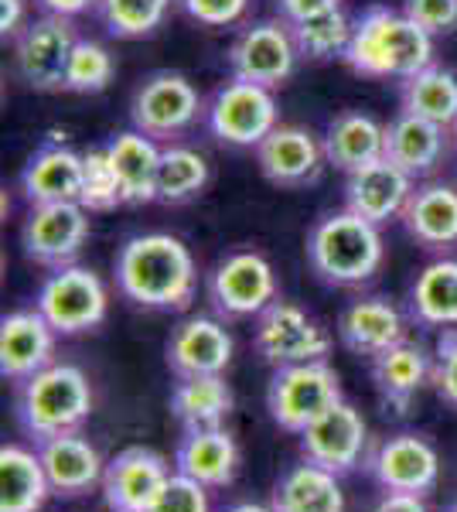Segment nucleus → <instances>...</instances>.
Returning <instances> with one entry per match:
<instances>
[{"mask_svg":"<svg viewBox=\"0 0 457 512\" xmlns=\"http://www.w3.org/2000/svg\"><path fill=\"white\" fill-rule=\"evenodd\" d=\"M89 239V209L79 202L31 205L21 226V250L31 263L48 270L72 267Z\"/></svg>","mask_w":457,"mask_h":512,"instance_id":"f8f14e48","label":"nucleus"},{"mask_svg":"<svg viewBox=\"0 0 457 512\" xmlns=\"http://www.w3.org/2000/svg\"><path fill=\"white\" fill-rule=\"evenodd\" d=\"M151 512H212L209 506V489L195 478L171 472L168 485L161 489V495L154 499Z\"/></svg>","mask_w":457,"mask_h":512,"instance_id":"ea45409f","label":"nucleus"},{"mask_svg":"<svg viewBox=\"0 0 457 512\" xmlns=\"http://www.w3.org/2000/svg\"><path fill=\"white\" fill-rule=\"evenodd\" d=\"M376 512H427L420 495H400V492H386L379 499Z\"/></svg>","mask_w":457,"mask_h":512,"instance_id":"de8ad7c7","label":"nucleus"},{"mask_svg":"<svg viewBox=\"0 0 457 512\" xmlns=\"http://www.w3.org/2000/svg\"><path fill=\"white\" fill-rule=\"evenodd\" d=\"M342 396V376L328 359L277 366L267 386L270 420L287 434H304Z\"/></svg>","mask_w":457,"mask_h":512,"instance_id":"39448f33","label":"nucleus"},{"mask_svg":"<svg viewBox=\"0 0 457 512\" xmlns=\"http://www.w3.org/2000/svg\"><path fill=\"white\" fill-rule=\"evenodd\" d=\"M181 7L202 28H229L246 14L249 0H181Z\"/></svg>","mask_w":457,"mask_h":512,"instance_id":"79ce46f5","label":"nucleus"},{"mask_svg":"<svg viewBox=\"0 0 457 512\" xmlns=\"http://www.w3.org/2000/svg\"><path fill=\"white\" fill-rule=\"evenodd\" d=\"M35 4L41 7L45 14H55V18H79V14L93 11V7H99V0H35Z\"/></svg>","mask_w":457,"mask_h":512,"instance_id":"49530a36","label":"nucleus"},{"mask_svg":"<svg viewBox=\"0 0 457 512\" xmlns=\"http://www.w3.org/2000/svg\"><path fill=\"white\" fill-rule=\"evenodd\" d=\"M116 291L147 311H185L195 301V256L171 233H140L113 260Z\"/></svg>","mask_w":457,"mask_h":512,"instance_id":"f257e3e1","label":"nucleus"},{"mask_svg":"<svg viewBox=\"0 0 457 512\" xmlns=\"http://www.w3.org/2000/svg\"><path fill=\"white\" fill-rule=\"evenodd\" d=\"M106 151H110L116 178H120L123 205L157 202V171H161L164 147L140 130H123L106 144Z\"/></svg>","mask_w":457,"mask_h":512,"instance_id":"cd10ccee","label":"nucleus"},{"mask_svg":"<svg viewBox=\"0 0 457 512\" xmlns=\"http://www.w3.org/2000/svg\"><path fill=\"white\" fill-rule=\"evenodd\" d=\"M454 140H457V123H454Z\"/></svg>","mask_w":457,"mask_h":512,"instance_id":"3c124183","label":"nucleus"},{"mask_svg":"<svg viewBox=\"0 0 457 512\" xmlns=\"http://www.w3.org/2000/svg\"><path fill=\"white\" fill-rule=\"evenodd\" d=\"M79 205L89 212H110L123 205V188L116 178V168L106 147H89L82 151V195Z\"/></svg>","mask_w":457,"mask_h":512,"instance_id":"58836bf2","label":"nucleus"},{"mask_svg":"<svg viewBox=\"0 0 457 512\" xmlns=\"http://www.w3.org/2000/svg\"><path fill=\"white\" fill-rule=\"evenodd\" d=\"M76 28L72 21L45 14L28 21V28L14 38V65L18 76L38 93H58L65 89V69H69L72 48H76Z\"/></svg>","mask_w":457,"mask_h":512,"instance_id":"2eb2a0df","label":"nucleus"},{"mask_svg":"<svg viewBox=\"0 0 457 512\" xmlns=\"http://www.w3.org/2000/svg\"><path fill=\"white\" fill-rule=\"evenodd\" d=\"M403 11L430 35H447L457 28V0H406Z\"/></svg>","mask_w":457,"mask_h":512,"instance_id":"37998d69","label":"nucleus"},{"mask_svg":"<svg viewBox=\"0 0 457 512\" xmlns=\"http://www.w3.org/2000/svg\"><path fill=\"white\" fill-rule=\"evenodd\" d=\"M28 28V21H24V0H0V35L7 38H18L21 31Z\"/></svg>","mask_w":457,"mask_h":512,"instance_id":"a18cd8bd","label":"nucleus"},{"mask_svg":"<svg viewBox=\"0 0 457 512\" xmlns=\"http://www.w3.org/2000/svg\"><path fill=\"white\" fill-rule=\"evenodd\" d=\"M277 11L287 24H297L328 11H342V0H277Z\"/></svg>","mask_w":457,"mask_h":512,"instance_id":"c03bdc74","label":"nucleus"},{"mask_svg":"<svg viewBox=\"0 0 457 512\" xmlns=\"http://www.w3.org/2000/svg\"><path fill=\"white\" fill-rule=\"evenodd\" d=\"M400 222L423 250H451L457 246V188L444 181L417 185Z\"/></svg>","mask_w":457,"mask_h":512,"instance_id":"a878e982","label":"nucleus"},{"mask_svg":"<svg viewBox=\"0 0 457 512\" xmlns=\"http://www.w3.org/2000/svg\"><path fill=\"white\" fill-rule=\"evenodd\" d=\"M345 65L365 79H410L413 72L434 65V35L423 31L406 11L369 7L352 24Z\"/></svg>","mask_w":457,"mask_h":512,"instance_id":"f03ea898","label":"nucleus"},{"mask_svg":"<svg viewBox=\"0 0 457 512\" xmlns=\"http://www.w3.org/2000/svg\"><path fill=\"white\" fill-rule=\"evenodd\" d=\"M209 158L188 144H168L161 151V171H157V202L185 205L198 198L209 185Z\"/></svg>","mask_w":457,"mask_h":512,"instance_id":"f704fd0d","label":"nucleus"},{"mask_svg":"<svg viewBox=\"0 0 457 512\" xmlns=\"http://www.w3.org/2000/svg\"><path fill=\"white\" fill-rule=\"evenodd\" d=\"M202 113L205 106L198 89L191 86L188 76L171 69L151 72L134 89V99H130V123H134V130L154 140L181 137L185 130L195 127Z\"/></svg>","mask_w":457,"mask_h":512,"instance_id":"6e6552de","label":"nucleus"},{"mask_svg":"<svg viewBox=\"0 0 457 512\" xmlns=\"http://www.w3.org/2000/svg\"><path fill=\"white\" fill-rule=\"evenodd\" d=\"M205 123L212 137L229 147H260L270 137V130L280 127V110L273 89L256 82L232 79L219 86L205 106Z\"/></svg>","mask_w":457,"mask_h":512,"instance_id":"0eeeda50","label":"nucleus"},{"mask_svg":"<svg viewBox=\"0 0 457 512\" xmlns=\"http://www.w3.org/2000/svg\"><path fill=\"white\" fill-rule=\"evenodd\" d=\"M362 468L382 492L420 495V499H427L437 489V478H440V458L434 444L423 434H410V431L389 434L386 441L369 448Z\"/></svg>","mask_w":457,"mask_h":512,"instance_id":"9b49d317","label":"nucleus"},{"mask_svg":"<svg viewBox=\"0 0 457 512\" xmlns=\"http://www.w3.org/2000/svg\"><path fill=\"white\" fill-rule=\"evenodd\" d=\"M52 495L38 451L21 444L0 448V512H41Z\"/></svg>","mask_w":457,"mask_h":512,"instance_id":"2f4dec72","label":"nucleus"},{"mask_svg":"<svg viewBox=\"0 0 457 512\" xmlns=\"http://www.w3.org/2000/svg\"><path fill=\"white\" fill-rule=\"evenodd\" d=\"M430 386H434L440 403L457 410V328H440Z\"/></svg>","mask_w":457,"mask_h":512,"instance_id":"a19ab883","label":"nucleus"},{"mask_svg":"<svg viewBox=\"0 0 457 512\" xmlns=\"http://www.w3.org/2000/svg\"><path fill=\"white\" fill-rule=\"evenodd\" d=\"M205 291L219 318H253L277 301V277L263 253L236 250L209 270Z\"/></svg>","mask_w":457,"mask_h":512,"instance_id":"1a4fd4ad","label":"nucleus"},{"mask_svg":"<svg viewBox=\"0 0 457 512\" xmlns=\"http://www.w3.org/2000/svg\"><path fill=\"white\" fill-rule=\"evenodd\" d=\"M168 369L178 379L191 376H222L232 362V335L219 315H191L171 328L164 345Z\"/></svg>","mask_w":457,"mask_h":512,"instance_id":"f3484780","label":"nucleus"},{"mask_svg":"<svg viewBox=\"0 0 457 512\" xmlns=\"http://www.w3.org/2000/svg\"><path fill=\"white\" fill-rule=\"evenodd\" d=\"M321 144H324L328 164H335L338 171L352 175V171L365 168V164L386 158V127H382L376 117H369V113L348 110V113H338V117L328 123Z\"/></svg>","mask_w":457,"mask_h":512,"instance_id":"bb28decb","label":"nucleus"},{"mask_svg":"<svg viewBox=\"0 0 457 512\" xmlns=\"http://www.w3.org/2000/svg\"><path fill=\"white\" fill-rule=\"evenodd\" d=\"M297 52L290 24L280 21H256L236 35L229 45V72L232 79L256 82V86L277 89L294 76L297 69Z\"/></svg>","mask_w":457,"mask_h":512,"instance_id":"ddd939ff","label":"nucleus"},{"mask_svg":"<svg viewBox=\"0 0 457 512\" xmlns=\"http://www.w3.org/2000/svg\"><path fill=\"white\" fill-rule=\"evenodd\" d=\"M171 478V465L154 448H123L106 461L103 472V499L110 512H151L154 499Z\"/></svg>","mask_w":457,"mask_h":512,"instance_id":"dca6fc26","label":"nucleus"},{"mask_svg":"<svg viewBox=\"0 0 457 512\" xmlns=\"http://www.w3.org/2000/svg\"><path fill=\"white\" fill-rule=\"evenodd\" d=\"M35 308L58 335L72 338L96 332L103 325L106 311H110V294L96 270L72 263V267L52 270L45 277V284L38 287Z\"/></svg>","mask_w":457,"mask_h":512,"instance_id":"423d86ee","label":"nucleus"},{"mask_svg":"<svg viewBox=\"0 0 457 512\" xmlns=\"http://www.w3.org/2000/svg\"><path fill=\"white\" fill-rule=\"evenodd\" d=\"M440 512H457V499H451V502H447V506L440 509Z\"/></svg>","mask_w":457,"mask_h":512,"instance_id":"8fccbe9b","label":"nucleus"},{"mask_svg":"<svg viewBox=\"0 0 457 512\" xmlns=\"http://www.w3.org/2000/svg\"><path fill=\"white\" fill-rule=\"evenodd\" d=\"M239 444L226 427L185 431L174 448V472L195 478L205 489H226L239 475Z\"/></svg>","mask_w":457,"mask_h":512,"instance_id":"b1692460","label":"nucleus"},{"mask_svg":"<svg viewBox=\"0 0 457 512\" xmlns=\"http://www.w3.org/2000/svg\"><path fill=\"white\" fill-rule=\"evenodd\" d=\"M400 106L403 113H413L420 120H430L444 130H454L457 123V76L451 69L427 65L400 82Z\"/></svg>","mask_w":457,"mask_h":512,"instance_id":"72a5a7b5","label":"nucleus"},{"mask_svg":"<svg viewBox=\"0 0 457 512\" xmlns=\"http://www.w3.org/2000/svg\"><path fill=\"white\" fill-rule=\"evenodd\" d=\"M335 332H338V342H342L348 352L372 362L376 355L403 342L406 318L400 315V308H396L393 301H386V297H359V301L342 308Z\"/></svg>","mask_w":457,"mask_h":512,"instance_id":"412c9836","label":"nucleus"},{"mask_svg":"<svg viewBox=\"0 0 457 512\" xmlns=\"http://www.w3.org/2000/svg\"><path fill=\"white\" fill-rule=\"evenodd\" d=\"M410 195H413V178L389 158L365 164V168L352 171L345 178V209L376 222V226L389 219H400Z\"/></svg>","mask_w":457,"mask_h":512,"instance_id":"aec40b11","label":"nucleus"},{"mask_svg":"<svg viewBox=\"0 0 457 512\" xmlns=\"http://www.w3.org/2000/svg\"><path fill=\"white\" fill-rule=\"evenodd\" d=\"M372 383L379 390V400L393 410L396 417L410 414V403L423 386L430 383V373H434V359L427 355V349L417 342H403L386 349L382 355L369 362Z\"/></svg>","mask_w":457,"mask_h":512,"instance_id":"393cba45","label":"nucleus"},{"mask_svg":"<svg viewBox=\"0 0 457 512\" xmlns=\"http://www.w3.org/2000/svg\"><path fill=\"white\" fill-rule=\"evenodd\" d=\"M21 192L28 205L79 202L82 195V154L72 151L65 140H52L38 147L21 171Z\"/></svg>","mask_w":457,"mask_h":512,"instance_id":"4be33fe9","label":"nucleus"},{"mask_svg":"<svg viewBox=\"0 0 457 512\" xmlns=\"http://www.w3.org/2000/svg\"><path fill=\"white\" fill-rule=\"evenodd\" d=\"M168 407L181 431H209V427H226V417L236 410V393L226 383V373L191 376L174 383Z\"/></svg>","mask_w":457,"mask_h":512,"instance_id":"c756f323","label":"nucleus"},{"mask_svg":"<svg viewBox=\"0 0 457 512\" xmlns=\"http://www.w3.org/2000/svg\"><path fill=\"white\" fill-rule=\"evenodd\" d=\"M270 506L273 512H345V492L338 475L301 461L273 482Z\"/></svg>","mask_w":457,"mask_h":512,"instance_id":"7c9ffc66","label":"nucleus"},{"mask_svg":"<svg viewBox=\"0 0 457 512\" xmlns=\"http://www.w3.org/2000/svg\"><path fill=\"white\" fill-rule=\"evenodd\" d=\"M447 154V130L437 127L430 120H420L413 113H400L393 123L386 127V158L410 175L430 178L440 168Z\"/></svg>","mask_w":457,"mask_h":512,"instance_id":"c85d7f7f","label":"nucleus"},{"mask_svg":"<svg viewBox=\"0 0 457 512\" xmlns=\"http://www.w3.org/2000/svg\"><path fill=\"white\" fill-rule=\"evenodd\" d=\"M352 24L345 18V11H328L318 18H307L290 24V35L301 52V59L311 62H328V59H345V48L352 41Z\"/></svg>","mask_w":457,"mask_h":512,"instance_id":"c9c22d12","label":"nucleus"},{"mask_svg":"<svg viewBox=\"0 0 457 512\" xmlns=\"http://www.w3.org/2000/svg\"><path fill=\"white\" fill-rule=\"evenodd\" d=\"M256 164H260V175L273 181V185L307 188L321 178L328 158H324V144L311 130L294 127V123H280L256 147Z\"/></svg>","mask_w":457,"mask_h":512,"instance_id":"a211bd4d","label":"nucleus"},{"mask_svg":"<svg viewBox=\"0 0 457 512\" xmlns=\"http://www.w3.org/2000/svg\"><path fill=\"white\" fill-rule=\"evenodd\" d=\"M410 315L423 328H457V260L427 263L410 287Z\"/></svg>","mask_w":457,"mask_h":512,"instance_id":"473e14b6","label":"nucleus"},{"mask_svg":"<svg viewBox=\"0 0 457 512\" xmlns=\"http://www.w3.org/2000/svg\"><path fill=\"white\" fill-rule=\"evenodd\" d=\"M297 444H301L304 461L342 478L355 472L369 454V427L352 403L338 400L304 434H297Z\"/></svg>","mask_w":457,"mask_h":512,"instance_id":"4468645a","label":"nucleus"},{"mask_svg":"<svg viewBox=\"0 0 457 512\" xmlns=\"http://www.w3.org/2000/svg\"><path fill=\"white\" fill-rule=\"evenodd\" d=\"M331 342L328 328L318 318H311L304 308H297L294 301H273L263 315H256V355L263 362L277 366H294V362H314L328 359Z\"/></svg>","mask_w":457,"mask_h":512,"instance_id":"9d476101","label":"nucleus"},{"mask_svg":"<svg viewBox=\"0 0 457 512\" xmlns=\"http://www.w3.org/2000/svg\"><path fill=\"white\" fill-rule=\"evenodd\" d=\"M35 451L41 465H45L52 495L76 499V495H86L96 485H103V472H106L103 458H99V451L79 431L48 437V441L35 444Z\"/></svg>","mask_w":457,"mask_h":512,"instance_id":"5701e85b","label":"nucleus"},{"mask_svg":"<svg viewBox=\"0 0 457 512\" xmlns=\"http://www.w3.org/2000/svg\"><path fill=\"white\" fill-rule=\"evenodd\" d=\"M307 263L328 287H362L379 274L386 246L376 222L355 216L352 209L328 212L307 233Z\"/></svg>","mask_w":457,"mask_h":512,"instance_id":"7ed1b4c3","label":"nucleus"},{"mask_svg":"<svg viewBox=\"0 0 457 512\" xmlns=\"http://www.w3.org/2000/svg\"><path fill=\"white\" fill-rule=\"evenodd\" d=\"M222 512H273V506H260V502H236V506H229Z\"/></svg>","mask_w":457,"mask_h":512,"instance_id":"09e8293b","label":"nucleus"},{"mask_svg":"<svg viewBox=\"0 0 457 512\" xmlns=\"http://www.w3.org/2000/svg\"><path fill=\"white\" fill-rule=\"evenodd\" d=\"M89 414H93V386L72 362H52L14 386V417L35 444L79 431Z\"/></svg>","mask_w":457,"mask_h":512,"instance_id":"20e7f679","label":"nucleus"},{"mask_svg":"<svg viewBox=\"0 0 457 512\" xmlns=\"http://www.w3.org/2000/svg\"><path fill=\"white\" fill-rule=\"evenodd\" d=\"M99 18L113 38H151L171 11V0H99Z\"/></svg>","mask_w":457,"mask_h":512,"instance_id":"e433bc0d","label":"nucleus"},{"mask_svg":"<svg viewBox=\"0 0 457 512\" xmlns=\"http://www.w3.org/2000/svg\"><path fill=\"white\" fill-rule=\"evenodd\" d=\"M113 55L110 48H103L99 41L79 38L72 48L69 69H65V93H79V96H96L103 89H110L113 82Z\"/></svg>","mask_w":457,"mask_h":512,"instance_id":"4c0bfd02","label":"nucleus"},{"mask_svg":"<svg viewBox=\"0 0 457 512\" xmlns=\"http://www.w3.org/2000/svg\"><path fill=\"white\" fill-rule=\"evenodd\" d=\"M55 338L58 332L38 308L4 315V321H0V376L18 386L45 366H52Z\"/></svg>","mask_w":457,"mask_h":512,"instance_id":"6ab92c4d","label":"nucleus"}]
</instances>
